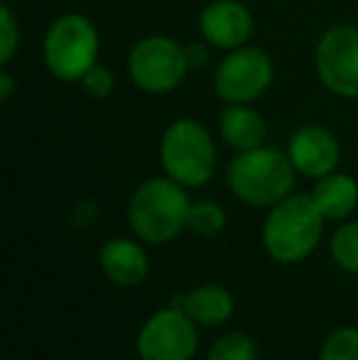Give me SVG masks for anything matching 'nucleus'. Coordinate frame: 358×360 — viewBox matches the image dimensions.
Listing matches in <instances>:
<instances>
[{"mask_svg":"<svg viewBox=\"0 0 358 360\" xmlns=\"http://www.w3.org/2000/svg\"><path fill=\"white\" fill-rule=\"evenodd\" d=\"M329 252L341 270L358 275V221H341L329 240Z\"/></svg>","mask_w":358,"mask_h":360,"instance_id":"obj_16","label":"nucleus"},{"mask_svg":"<svg viewBox=\"0 0 358 360\" xmlns=\"http://www.w3.org/2000/svg\"><path fill=\"white\" fill-rule=\"evenodd\" d=\"M287 157L297 174L307 179H321V176L336 172L341 160L339 140L331 130L321 125H305L287 143Z\"/></svg>","mask_w":358,"mask_h":360,"instance_id":"obj_11","label":"nucleus"},{"mask_svg":"<svg viewBox=\"0 0 358 360\" xmlns=\"http://www.w3.org/2000/svg\"><path fill=\"white\" fill-rule=\"evenodd\" d=\"M295 174L297 172L287 152L263 145L248 152H236L226 169V181L241 204L253 209H272L292 194Z\"/></svg>","mask_w":358,"mask_h":360,"instance_id":"obj_2","label":"nucleus"},{"mask_svg":"<svg viewBox=\"0 0 358 360\" xmlns=\"http://www.w3.org/2000/svg\"><path fill=\"white\" fill-rule=\"evenodd\" d=\"M216 143L206 125L179 118L165 128L160 140V165L165 174L186 189L206 186L216 174Z\"/></svg>","mask_w":358,"mask_h":360,"instance_id":"obj_4","label":"nucleus"},{"mask_svg":"<svg viewBox=\"0 0 358 360\" xmlns=\"http://www.w3.org/2000/svg\"><path fill=\"white\" fill-rule=\"evenodd\" d=\"M209 47L211 44L206 42V39L184 44V54H186V62H189V69H199L209 62Z\"/></svg>","mask_w":358,"mask_h":360,"instance_id":"obj_22","label":"nucleus"},{"mask_svg":"<svg viewBox=\"0 0 358 360\" xmlns=\"http://www.w3.org/2000/svg\"><path fill=\"white\" fill-rule=\"evenodd\" d=\"M253 30V13L241 0H211L199 15L201 39L224 52L248 44Z\"/></svg>","mask_w":358,"mask_h":360,"instance_id":"obj_10","label":"nucleus"},{"mask_svg":"<svg viewBox=\"0 0 358 360\" xmlns=\"http://www.w3.org/2000/svg\"><path fill=\"white\" fill-rule=\"evenodd\" d=\"M314 69L326 91L358 101V27L336 25L326 30L317 42Z\"/></svg>","mask_w":358,"mask_h":360,"instance_id":"obj_9","label":"nucleus"},{"mask_svg":"<svg viewBox=\"0 0 358 360\" xmlns=\"http://www.w3.org/2000/svg\"><path fill=\"white\" fill-rule=\"evenodd\" d=\"M98 267L113 285L138 287L150 275V257L133 238H110L98 248Z\"/></svg>","mask_w":358,"mask_h":360,"instance_id":"obj_12","label":"nucleus"},{"mask_svg":"<svg viewBox=\"0 0 358 360\" xmlns=\"http://www.w3.org/2000/svg\"><path fill=\"white\" fill-rule=\"evenodd\" d=\"M226 228V211L216 201H196L191 204L186 231L201 238H214Z\"/></svg>","mask_w":358,"mask_h":360,"instance_id":"obj_18","label":"nucleus"},{"mask_svg":"<svg viewBox=\"0 0 358 360\" xmlns=\"http://www.w3.org/2000/svg\"><path fill=\"white\" fill-rule=\"evenodd\" d=\"M309 194L326 221H346L358 206V181L344 172H331L314 179Z\"/></svg>","mask_w":358,"mask_h":360,"instance_id":"obj_15","label":"nucleus"},{"mask_svg":"<svg viewBox=\"0 0 358 360\" xmlns=\"http://www.w3.org/2000/svg\"><path fill=\"white\" fill-rule=\"evenodd\" d=\"M219 135L231 150L248 152L263 147L268 138V125L253 103L226 105L219 115Z\"/></svg>","mask_w":358,"mask_h":360,"instance_id":"obj_14","label":"nucleus"},{"mask_svg":"<svg viewBox=\"0 0 358 360\" xmlns=\"http://www.w3.org/2000/svg\"><path fill=\"white\" fill-rule=\"evenodd\" d=\"M326 218L312 194H295L275 204L263 221V248L280 265L302 262L317 250Z\"/></svg>","mask_w":358,"mask_h":360,"instance_id":"obj_3","label":"nucleus"},{"mask_svg":"<svg viewBox=\"0 0 358 360\" xmlns=\"http://www.w3.org/2000/svg\"><path fill=\"white\" fill-rule=\"evenodd\" d=\"M275 64L260 47L243 44L231 49L214 72V91L224 105L255 103L272 86Z\"/></svg>","mask_w":358,"mask_h":360,"instance_id":"obj_7","label":"nucleus"},{"mask_svg":"<svg viewBox=\"0 0 358 360\" xmlns=\"http://www.w3.org/2000/svg\"><path fill=\"white\" fill-rule=\"evenodd\" d=\"M98 30L82 13H64L44 34L42 57L47 72L57 81L77 84L98 62Z\"/></svg>","mask_w":358,"mask_h":360,"instance_id":"obj_5","label":"nucleus"},{"mask_svg":"<svg viewBox=\"0 0 358 360\" xmlns=\"http://www.w3.org/2000/svg\"><path fill=\"white\" fill-rule=\"evenodd\" d=\"M140 360H191L199 351V326L177 304L155 311L135 338Z\"/></svg>","mask_w":358,"mask_h":360,"instance_id":"obj_8","label":"nucleus"},{"mask_svg":"<svg viewBox=\"0 0 358 360\" xmlns=\"http://www.w3.org/2000/svg\"><path fill=\"white\" fill-rule=\"evenodd\" d=\"M319 360H358V328L341 326L324 338Z\"/></svg>","mask_w":358,"mask_h":360,"instance_id":"obj_19","label":"nucleus"},{"mask_svg":"<svg viewBox=\"0 0 358 360\" xmlns=\"http://www.w3.org/2000/svg\"><path fill=\"white\" fill-rule=\"evenodd\" d=\"M20 47V27L8 5L0 8V64L8 67Z\"/></svg>","mask_w":358,"mask_h":360,"instance_id":"obj_21","label":"nucleus"},{"mask_svg":"<svg viewBox=\"0 0 358 360\" xmlns=\"http://www.w3.org/2000/svg\"><path fill=\"white\" fill-rule=\"evenodd\" d=\"M189 72L184 44L167 34H150L133 44L128 54V76L145 94H170Z\"/></svg>","mask_w":358,"mask_h":360,"instance_id":"obj_6","label":"nucleus"},{"mask_svg":"<svg viewBox=\"0 0 358 360\" xmlns=\"http://www.w3.org/2000/svg\"><path fill=\"white\" fill-rule=\"evenodd\" d=\"M82 89H84V94L89 96V98H94V101H103V98H108L110 94H113V89H115V76L113 72H110L106 64H101V62H96L94 67L89 69L87 74L82 76Z\"/></svg>","mask_w":358,"mask_h":360,"instance_id":"obj_20","label":"nucleus"},{"mask_svg":"<svg viewBox=\"0 0 358 360\" xmlns=\"http://www.w3.org/2000/svg\"><path fill=\"white\" fill-rule=\"evenodd\" d=\"M206 360H258V348L248 333L226 331L211 343Z\"/></svg>","mask_w":358,"mask_h":360,"instance_id":"obj_17","label":"nucleus"},{"mask_svg":"<svg viewBox=\"0 0 358 360\" xmlns=\"http://www.w3.org/2000/svg\"><path fill=\"white\" fill-rule=\"evenodd\" d=\"M177 307L184 309L189 314V319L196 326H224L226 321H231L236 311L234 294L226 287L214 285V282H204V285L191 287L189 292H184L179 297Z\"/></svg>","mask_w":358,"mask_h":360,"instance_id":"obj_13","label":"nucleus"},{"mask_svg":"<svg viewBox=\"0 0 358 360\" xmlns=\"http://www.w3.org/2000/svg\"><path fill=\"white\" fill-rule=\"evenodd\" d=\"M13 91H15V79L8 72V67H3V72H0V101L8 103L13 98Z\"/></svg>","mask_w":358,"mask_h":360,"instance_id":"obj_23","label":"nucleus"},{"mask_svg":"<svg viewBox=\"0 0 358 360\" xmlns=\"http://www.w3.org/2000/svg\"><path fill=\"white\" fill-rule=\"evenodd\" d=\"M191 199L174 179L153 176L133 191L128 201V226L140 243L165 245L186 231Z\"/></svg>","mask_w":358,"mask_h":360,"instance_id":"obj_1","label":"nucleus"}]
</instances>
